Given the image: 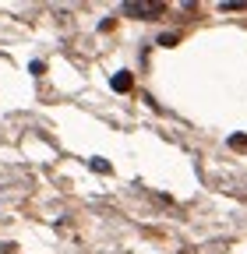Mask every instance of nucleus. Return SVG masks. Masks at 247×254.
<instances>
[{"label": "nucleus", "mask_w": 247, "mask_h": 254, "mask_svg": "<svg viewBox=\"0 0 247 254\" xmlns=\"http://www.w3.org/2000/svg\"><path fill=\"white\" fill-rule=\"evenodd\" d=\"M110 85H113L117 92H131V85H134V81H131V71H117Z\"/></svg>", "instance_id": "nucleus-2"}, {"label": "nucleus", "mask_w": 247, "mask_h": 254, "mask_svg": "<svg viewBox=\"0 0 247 254\" xmlns=\"http://www.w3.org/2000/svg\"><path fill=\"white\" fill-rule=\"evenodd\" d=\"M124 14L152 21V18H163L166 14V4H138V0H127V4H124Z\"/></svg>", "instance_id": "nucleus-1"}, {"label": "nucleus", "mask_w": 247, "mask_h": 254, "mask_svg": "<svg viewBox=\"0 0 247 254\" xmlns=\"http://www.w3.org/2000/svg\"><path fill=\"white\" fill-rule=\"evenodd\" d=\"M92 170H96V173H110V163H106V159H92Z\"/></svg>", "instance_id": "nucleus-5"}, {"label": "nucleus", "mask_w": 247, "mask_h": 254, "mask_svg": "<svg viewBox=\"0 0 247 254\" xmlns=\"http://www.w3.org/2000/svg\"><path fill=\"white\" fill-rule=\"evenodd\" d=\"M180 36H177V32H163V36H159V46H173Z\"/></svg>", "instance_id": "nucleus-4"}, {"label": "nucleus", "mask_w": 247, "mask_h": 254, "mask_svg": "<svg viewBox=\"0 0 247 254\" xmlns=\"http://www.w3.org/2000/svg\"><path fill=\"white\" fill-rule=\"evenodd\" d=\"M223 11H247V4H223Z\"/></svg>", "instance_id": "nucleus-6"}, {"label": "nucleus", "mask_w": 247, "mask_h": 254, "mask_svg": "<svg viewBox=\"0 0 247 254\" xmlns=\"http://www.w3.org/2000/svg\"><path fill=\"white\" fill-rule=\"evenodd\" d=\"M230 148H237V152H247V134H230Z\"/></svg>", "instance_id": "nucleus-3"}]
</instances>
